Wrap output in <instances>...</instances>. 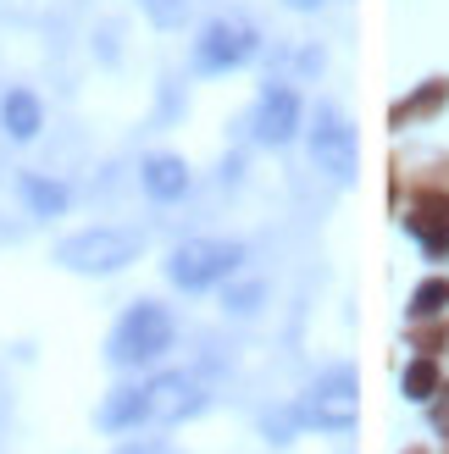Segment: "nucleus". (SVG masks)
I'll return each mask as SVG.
<instances>
[{"label":"nucleus","mask_w":449,"mask_h":454,"mask_svg":"<svg viewBox=\"0 0 449 454\" xmlns=\"http://www.w3.org/2000/svg\"><path fill=\"white\" fill-rule=\"evenodd\" d=\"M167 349H172V316L155 300H133L117 316L111 338H106V360L117 372H139V366H150V360H161Z\"/></svg>","instance_id":"obj_1"},{"label":"nucleus","mask_w":449,"mask_h":454,"mask_svg":"<svg viewBox=\"0 0 449 454\" xmlns=\"http://www.w3.org/2000/svg\"><path fill=\"white\" fill-rule=\"evenodd\" d=\"M139 249L145 239L133 227H83V233L56 244V261L78 278H111V271H128L139 261Z\"/></svg>","instance_id":"obj_2"},{"label":"nucleus","mask_w":449,"mask_h":454,"mask_svg":"<svg viewBox=\"0 0 449 454\" xmlns=\"http://www.w3.org/2000/svg\"><path fill=\"white\" fill-rule=\"evenodd\" d=\"M239 266H244V244L239 239H189V244H177L167 255V278L184 294H206L217 283H228Z\"/></svg>","instance_id":"obj_3"},{"label":"nucleus","mask_w":449,"mask_h":454,"mask_svg":"<svg viewBox=\"0 0 449 454\" xmlns=\"http://www.w3.org/2000/svg\"><path fill=\"white\" fill-rule=\"evenodd\" d=\"M300 427H317V433H350L355 416H361V382L350 366H333L327 377H317V388L295 399Z\"/></svg>","instance_id":"obj_4"},{"label":"nucleus","mask_w":449,"mask_h":454,"mask_svg":"<svg viewBox=\"0 0 449 454\" xmlns=\"http://www.w3.org/2000/svg\"><path fill=\"white\" fill-rule=\"evenodd\" d=\"M206 411V388L194 372H155L145 382V427H184Z\"/></svg>","instance_id":"obj_5"},{"label":"nucleus","mask_w":449,"mask_h":454,"mask_svg":"<svg viewBox=\"0 0 449 454\" xmlns=\"http://www.w3.org/2000/svg\"><path fill=\"white\" fill-rule=\"evenodd\" d=\"M311 155H317V167L333 177V184H355L361 155H355V128H350V117H339L333 106H322L317 111V128H311Z\"/></svg>","instance_id":"obj_6"},{"label":"nucleus","mask_w":449,"mask_h":454,"mask_svg":"<svg viewBox=\"0 0 449 454\" xmlns=\"http://www.w3.org/2000/svg\"><path fill=\"white\" fill-rule=\"evenodd\" d=\"M261 51V34L250 22H211L206 34L194 39V73H233Z\"/></svg>","instance_id":"obj_7"},{"label":"nucleus","mask_w":449,"mask_h":454,"mask_svg":"<svg viewBox=\"0 0 449 454\" xmlns=\"http://www.w3.org/2000/svg\"><path fill=\"white\" fill-rule=\"evenodd\" d=\"M300 133V95L288 83H266L256 106V139L261 145H288Z\"/></svg>","instance_id":"obj_8"},{"label":"nucleus","mask_w":449,"mask_h":454,"mask_svg":"<svg viewBox=\"0 0 449 454\" xmlns=\"http://www.w3.org/2000/svg\"><path fill=\"white\" fill-rule=\"evenodd\" d=\"M139 184H145V194L150 200H161V206H172V200H184L189 194V184H194V172H189V161L184 155H145V167H139Z\"/></svg>","instance_id":"obj_9"},{"label":"nucleus","mask_w":449,"mask_h":454,"mask_svg":"<svg viewBox=\"0 0 449 454\" xmlns=\"http://www.w3.org/2000/svg\"><path fill=\"white\" fill-rule=\"evenodd\" d=\"M411 233L421 239L428 255H444L449 249V194H416L411 206Z\"/></svg>","instance_id":"obj_10"},{"label":"nucleus","mask_w":449,"mask_h":454,"mask_svg":"<svg viewBox=\"0 0 449 454\" xmlns=\"http://www.w3.org/2000/svg\"><path fill=\"white\" fill-rule=\"evenodd\" d=\"M0 128H6V139H17V145L39 139L44 111H39V95H34V89H6V95H0Z\"/></svg>","instance_id":"obj_11"},{"label":"nucleus","mask_w":449,"mask_h":454,"mask_svg":"<svg viewBox=\"0 0 449 454\" xmlns=\"http://www.w3.org/2000/svg\"><path fill=\"white\" fill-rule=\"evenodd\" d=\"M17 194L28 200V211H34V216H44V222L61 216L67 206H73L67 184H56V177H44V172H22V177H17Z\"/></svg>","instance_id":"obj_12"},{"label":"nucleus","mask_w":449,"mask_h":454,"mask_svg":"<svg viewBox=\"0 0 449 454\" xmlns=\"http://www.w3.org/2000/svg\"><path fill=\"white\" fill-rule=\"evenodd\" d=\"M95 427L100 433H133V427H145V388H117L95 411Z\"/></svg>","instance_id":"obj_13"},{"label":"nucleus","mask_w":449,"mask_h":454,"mask_svg":"<svg viewBox=\"0 0 449 454\" xmlns=\"http://www.w3.org/2000/svg\"><path fill=\"white\" fill-rule=\"evenodd\" d=\"M449 100V83L444 78H433V83H421L416 95L406 100V106H394V122H411V117H433V111Z\"/></svg>","instance_id":"obj_14"},{"label":"nucleus","mask_w":449,"mask_h":454,"mask_svg":"<svg viewBox=\"0 0 449 454\" xmlns=\"http://www.w3.org/2000/svg\"><path fill=\"white\" fill-rule=\"evenodd\" d=\"M438 388H444V382H438L433 355L411 360V372H406V399H416V404H433V394H438Z\"/></svg>","instance_id":"obj_15"},{"label":"nucleus","mask_w":449,"mask_h":454,"mask_svg":"<svg viewBox=\"0 0 449 454\" xmlns=\"http://www.w3.org/2000/svg\"><path fill=\"white\" fill-rule=\"evenodd\" d=\"M438 310H449V278H428L411 294V316H438Z\"/></svg>","instance_id":"obj_16"},{"label":"nucleus","mask_w":449,"mask_h":454,"mask_svg":"<svg viewBox=\"0 0 449 454\" xmlns=\"http://www.w3.org/2000/svg\"><path fill=\"white\" fill-rule=\"evenodd\" d=\"M261 300H266V288H261V283H244V288H228V294H222L228 316H256V310H261Z\"/></svg>","instance_id":"obj_17"},{"label":"nucleus","mask_w":449,"mask_h":454,"mask_svg":"<svg viewBox=\"0 0 449 454\" xmlns=\"http://www.w3.org/2000/svg\"><path fill=\"white\" fill-rule=\"evenodd\" d=\"M145 6H150L155 22H167V28H172V22H184V0H145Z\"/></svg>","instance_id":"obj_18"},{"label":"nucleus","mask_w":449,"mask_h":454,"mask_svg":"<svg viewBox=\"0 0 449 454\" xmlns=\"http://www.w3.org/2000/svg\"><path fill=\"white\" fill-rule=\"evenodd\" d=\"M433 421L449 433V388H438V394H433Z\"/></svg>","instance_id":"obj_19"},{"label":"nucleus","mask_w":449,"mask_h":454,"mask_svg":"<svg viewBox=\"0 0 449 454\" xmlns=\"http://www.w3.org/2000/svg\"><path fill=\"white\" fill-rule=\"evenodd\" d=\"M288 6H295V12H317L322 0H288Z\"/></svg>","instance_id":"obj_20"},{"label":"nucleus","mask_w":449,"mask_h":454,"mask_svg":"<svg viewBox=\"0 0 449 454\" xmlns=\"http://www.w3.org/2000/svg\"><path fill=\"white\" fill-rule=\"evenodd\" d=\"M411 454H421V449H411Z\"/></svg>","instance_id":"obj_21"}]
</instances>
